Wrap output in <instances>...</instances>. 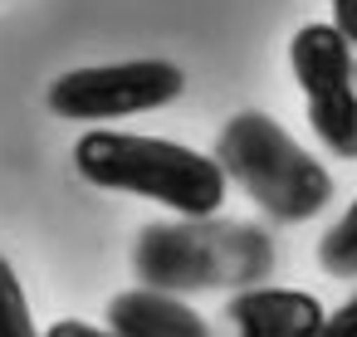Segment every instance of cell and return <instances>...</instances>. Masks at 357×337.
Segmentation results:
<instances>
[{"label": "cell", "instance_id": "cell-12", "mask_svg": "<svg viewBox=\"0 0 357 337\" xmlns=\"http://www.w3.org/2000/svg\"><path fill=\"white\" fill-rule=\"evenodd\" d=\"M45 337H118V332H103V327H89V322H74V318H64V322H54Z\"/></svg>", "mask_w": 357, "mask_h": 337}, {"label": "cell", "instance_id": "cell-7", "mask_svg": "<svg viewBox=\"0 0 357 337\" xmlns=\"http://www.w3.org/2000/svg\"><path fill=\"white\" fill-rule=\"evenodd\" d=\"M108 332L118 337H211L206 318L167 288H128L108 303Z\"/></svg>", "mask_w": 357, "mask_h": 337}, {"label": "cell", "instance_id": "cell-5", "mask_svg": "<svg viewBox=\"0 0 357 337\" xmlns=\"http://www.w3.org/2000/svg\"><path fill=\"white\" fill-rule=\"evenodd\" d=\"M186 79L167 59H132V64H98V69H69L50 84V108L59 118H128L152 113L181 98Z\"/></svg>", "mask_w": 357, "mask_h": 337}, {"label": "cell", "instance_id": "cell-4", "mask_svg": "<svg viewBox=\"0 0 357 337\" xmlns=\"http://www.w3.org/2000/svg\"><path fill=\"white\" fill-rule=\"evenodd\" d=\"M294 79L308 98V123L333 157L357 162V84H352V45L333 25H303L289 45Z\"/></svg>", "mask_w": 357, "mask_h": 337}, {"label": "cell", "instance_id": "cell-8", "mask_svg": "<svg viewBox=\"0 0 357 337\" xmlns=\"http://www.w3.org/2000/svg\"><path fill=\"white\" fill-rule=\"evenodd\" d=\"M318 264H323L333 279H357V201H352V205L342 210V220L323 235Z\"/></svg>", "mask_w": 357, "mask_h": 337}, {"label": "cell", "instance_id": "cell-1", "mask_svg": "<svg viewBox=\"0 0 357 337\" xmlns=\"http://www.w3.org/2000/svg\"><path fill=\"white\" fill-rule=\"evenodd\" d=\"M74 166L84 181L103 191H128L142 201H162L186 220H206L225 201V171L215 157H201L181 142L142 137V132H84L74 147Z\"/></svg>", "mask_w": 357, "mask_h": 337}, {"label": "cell", "instance_id": "cell-6", "mask_svg": "<svg viewBox=\"0 0 357 337\" xmlns=\"http://www.w3.org/2000/svg\"><path fill=\"white\" fill-rule=\"evenodd\" d=\"M235 337H313L323 327V303L303 288H240L230 298Z\"/></svg>", "mask_w": 357, "mask_h": 337}, {"label": "cell", "instance_id": "cell-3", "mask_svg": "<svg viewBox=\"0 0 357 337\" xmlns=\"http://www.w3.org/2000/svg\"><path fill=\"white\" fill-rule=\"evenodd\" d=\"M132 264L147 288L186 293L259 279L269 269V244L250 225H147Z\"/></svg>", "mask_w": 357, "mask_h": 337}, {"label": "cell", "instance_id": "cell-2", "mask_svg": "<svg viewBox=\"0 0 357 337\" xmlns=\"http://www.w3.org/2000/svg\"><path fill=\"white\" fill-rule=\"evenodd\" d=\"M215 162L225 176H235L259 210H269L284 225H298L318 215L333 196V176L318 157H308L274 118L264 113H235L215 137Z\"/></svg>", "mask_w": 357, "mask_h": 337}, {"label": "cell", "instance_id": "cell-11", "mask_svg": "<svg viewBox=\"0 0 357 337\" xmlns=\"http://www.w3.org/2000/svg\"><path fill=\"white\" fill-rule=\"evenodd\" d=\"M333 30L347 45H357V0H333Z\"/></svg>", "mask_w": 357, "mask_h": 337}, {"label": "cell", "instance_id": "cell-9", "mask_svg": "<svg viewBox=\"0 0 357 337\" xmlns=\"http://www.w3.org/2000/svg\"><path fill=\"white\" fill-rule=\"evenodd\" d=\"M0 337H40L30 303H25V288H20L15 269L6 264V254H0Z\"/></svg>", "mask_w": 357, "mask_h": 337}, {"label": "cell", "instance_id": "cell-10", "mask_svg": "<svg viewBox=\"0 0 357 337\" xmlns=\"http://www.w3.org/2000/svg\"><path fill=\"white\" fill-rule=\"evenodd\" d=\"M313 337H357V298H347L337 313H328Z\"/></svg>", "mask_w": 357, "mask_h": 337}, {"label": "cell", "instance_id": "cell-13", "mask_svg": "<svg viewBox=\"0 0 357 337\" xmlns=\"http://www.w3.org/2000/svg\"><path fill=\"white\" fill-rule=\"evenodd\" d=\"M352 84H357V64H352Z\"/></svg>", "mask_w": 357, "mask_h": 337}]
</instances>
